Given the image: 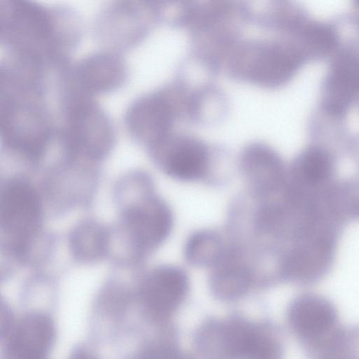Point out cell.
I'll return each mask as SVG.
<instances>
[{
  "label": "cell",
  "instance_id": "obj_1",
  "mask_svg": "<svg viewBox=\"0 0 359 359\" xmlns=\"http://www.w3.org/2000/svg\"><path fill=\"white\" fill-rule=\"evenodd\" d=\"M77 15L63 6L25 0H0V41L8 55L59 69L81 39Z\"/></svg>",
  "mask_w": 359,
  "mask_h": 359
},
{
  "label": "cell",
  "instance_id": "obj_2",
  "mask_svg": "<svg viewBox=\"0 0 359 359\" xmlns=\"http://www.w3.org/2000/svg\"><path fill=\"white\" fill-rule=\"evenodd\" d=\"M46 82L15 74L0 76V135L6 148L36 160L54 140L55 127L46 103Z\"/></svg>",
  "mask_w": 359,
  "mask_h": 359
},
{
  "label": "cell",
  "instance_id": "obj_3",
  "mask_svg": "<svg viewBox=\"0 0 359 359\" xmlns=\"http://www.w3.org/2000/svg\"><path fill=\"white\" fill-rule=\"evenodd\" d=\"M62 123L56 140L69 157L104 158L115 141L111 118L91 97L75 91L58 93Z\"/></svg>",
  "mask_w": 359,
  "mask_h": 359
},
{
  "label": "cell",
  "instance_id": "obj_4",
  "mask_svg": "<svg viewBox=\"0 0 359 359\" xmlns=\"http://www.w3.org/2000/svg\"><path fill=\"white\" fill-rule=\"evenodd\" d=\"M297 45L280 39L249 40L235 44L226 57L228 73L264 88L278 87L292 77L304 55Z\"/></svg>",
  "mask_w": 359,
  "mask_h": 359
},
{
  "label": "cell",
  "instance_id": "obj_5",
  "mask_svg": "<svg viewBox=\"0 0 359 359\" xmlns=\"http://www.w3.org/2000/svg\"><path fill=\"white\" fill-rule=\"evenodd\" d=\"M189 91L172 83L136 98L124 116L128 134L147 148L170 135L177 118L187 116Z\"/></svg>",
  "mask_w": 359,
  "mask_h": 359
},
{
  "label": "cell",
  "instance_id": "obj_6",
  "mask_svg": "<svg viewBox=\"0 0 359 359\" xmlns=\"http://www.w3.org/2000/svg\"><path fill=\"white\" fill-rule=\"evenodd\" d=\"M147 1H114L97 16L95 34L111 51L126 50L138 44L158 18L157 5Z\"/></svg>",
  "mask_w": 359,
  "mask_h": 359
},
{
  "label": "cell",
  "instance_id": "obj_7",
  "mask_svg": "<svg viewBox=\"0 0 359 359\" xmlns=\"http://www.w3.org/2000/svg\"><path fill=\"white\" fill-rule=\"evenodd\" d=\"M41 216L39 196L30 184L20 179L4 184L0 196V226L16 251L22 252L30 244Z\"/></svg>",
  "mask_w": 359,
  "mask_h": 359
},
{
  "label": "cell",
  "instance_id": "obj_8",
  "mask_svg": "<svg viewBox=\"0 0 359 359\" xmlns=\"http://www.w3.org/2000/svg\"><path fill=\"white\" fill-rule=\"evenodd\" d=\"M65 81L83 94L93 97L120 88L128 77V68L121 55L111 50L91 54L76 64L57 71Z\"/></svg>",
  "mask_w": 359,
  "mask_h": 359
},
{
  "label": "cell",
  "instance_id": "obj_9",
  "mask_svg": "<svg viewBox=\"0 0 359 359\" xmlns=\"http://www.w3.org/2000/svg\"><path fill=\"white\" fill-rule=\"evenodd\" d=\"M148 149L167 174L178 180L199 179L209 167L208 146L192 135L172 133Z\"/></svg>",
  "mask_w": 359,
  "mask_h": 359
},
{
  "label": "cell",
  "instance_id": "obj_10",
  "mask_svg": "<svg viewBox=\"0 0 359 359\" xmlns=\"http://www.w3.org/2000/svg\"><path fill=\"white\" fill-rule=\"evenodd\" d=\"M123 225L139 250L157 247L169 234L172 215L158 198L147 196L127 206L123 212Z\"/></svg>",
  "mask_w": 359,
  "mask_h": 359
},
{
  "label": "cell",
  "instance_id": "obj_11",
  "mask_svg": "<svg viewBox=\"0 0 359 359\" xmlns=\"http://www.w3.org/2000/svg\"><path fill=\"white\" fill-rule=\"evenodd\" d=\"M55 338V326L45 313H28L14 323L2 339L3 359H44Z\"/></svg>",
  "mask_w": 359,
  "mask_h": 359
},
{
  "label": "cell",
  "instance_id": "obj_12",
  "mask_svg": "<svg viewBox=\"0 0 359 359\" xmlns=\"http://www.w3.org/2000/svg\"><path fill=\"white\" fill-rule=\"evenodd\" d=\"M188 290L186 273L173 266H161L144 279L140 296L147 311L157 318L173 313L182 304Z\"/></svg>",
  "mask_w": 359,
  "mask_h": 359
},
{
  "label": "cell",
  "instance_id": "obj_13",
  "mask_svg": "<svg viewBox=\"0 0 359 359\" xmlns=\"http://www.w3.org/2000/svg\"><path fill=\"white\" fill-rule=\"evenodd\" d=\"M221 355L235 359H276L277 343L267 333L242 320L218 325Z\"/></svg>",
  "mask_w": 359,
  "mask_h": 359
},
{
  "label": "cell",
  "instance_id": "obj_14",
  "mask_svg": "<svg viewBox=\"0 0 359 359\" xmlns=\"http://www.w3.org/2000/svg\"><path fill=\"white\" fill-rule=\"evenodd\" d=\"M323 103L332 115L345 112L359 92V58L343 53L333 62L324 84Z\"/></svg>",
  "mask_w": 359,
  "mask_h": 359
},
{
  "label": "cell",
  "instance_id": "obj_15",
  "mask_svg": "<svg viewBox=\"0 0 359 359\" xmlns=\"http://www.w3.org/2000/svg\"><path fill=\"white\" fill-rule=\"evenodd\" d=\"M336 320V311L331 303L314 294L297 298L288 311V320L293 331L309 340L318 339L328 333Z\"/></svg>",
  "mask_w": 359,
  "mask_h": 359
},
{
  "label": "cell",
  "instance_id": "obj_16",
  "mask_svg": "<svg viewBox=\"0 0 359 359\" xmlns=\"http://www.w3.org/2000/svg\"><path fill=\"white\" fill-rule=\"evenodd\" d=\"M294 187L318 192L330 187L334 172V164L330 154L318 147H310L296 158L292 166Z\"/></svg>",
  "mask_w": 359,
  "mask_h": 359
},
{
  "label": "cell",
  "instance_id": "obj_17",
  "mask_svg": "<svg viewBox=\"0 0 359 359\" xmlns=\"http://www.w3.org/2000/svg\"><path fill=\"white\" fill-rule=\"evenodd\" d=\"M241 166L249 181L259 191L273 190L282 178L280 158L264 144L253 143L245 147L241 155Z\"/></svg>",
  "mask_w": 359,
  "mask_h": 359
},
{
  "label": "cell",
  "instance_id": "obj_18",
  "mask_svg": "<svg viewBox=\"0 0 359 359\" xmlns=\"http://www.w3.org/2000/svg\"><path fill=\"white\" fill-rule=\"evenodd\" d=\"M70 247L73 255L81 261H94L106 250L108 237L100 225L86 221L78 224L70 235Z\"/></svg>",
  "mask_w": 359,
  "mask_h": 359
},
{
  "label": "cell",
  "instance_id": "obj_19",
  "mask_svg": "<svg viewBox=\"0 0 359 359\" xmlns=\"http://www.w3.org/2000/svg\"><path fill=\"white\" fill-rule=\"evenodd\" d=\"M250 280V275L245 266L237 263L224 262L215 272L211 285L218 297L231 299L243 294Z\"/></svg>",
  "mask_w": 359,
  "mask_h": 359
},
{
  "label": "cell",
  "instance_id": "obj_20",
  "mask_svg": "<svg viewBox=\"0 0 359 359\" xmlns=\"http://www.w3.org/2000/svg\"><path fill=\"white\" fill-rule=\"evenodd\" d=\"M187 259L192 263L202 265L219 261L220 243L211 232H198L193 235L187 244Z\"/></svg>",
  "mask_w": 359,
  "mask_h": 359
},
{
  "label": "cell",
  "instance_id": "obj_21",
  "mask_svg": "<svg viewBox=\"0 0 359 359\" xmlns=\"http://www.w3.org/2000/svg\"><path fill=\"white\" fill-rule=\"evenodd\" d=\"M72 359H95L92 355L89 354L88 353L83 352V351H79V353H76Z\"/></svg>",
  "mask_w": 359,
  "mask_h": 359
},
{
  "label": "cell",
  "instance_id": "obj_22",
  "mask_svg": "<svg viewBox=\"0 0 359 359\" xmlns=\"http://www.w3.org/2000/svg\"><path fill=\"white\" fill-rule=\"evenodd\" d=\"M359 3V2H358Z\"/></svg>",
  "mask_w": 359,
  "mask_h": 359
}]
</instances>
